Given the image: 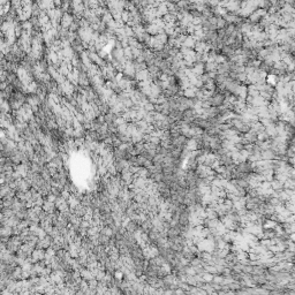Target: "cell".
Listing matches in <instances>:
<instances>
[{"instance_id": "cell-1", "label": "cell", "mask_w": 295, "mask_h": 295, "mask_svg": "<svg viewBox=\"0 0 295 295\" xmlns=\"http://www.w3.org/2000/svg\"><path fill=\"white\" fill-rule=\"evenodd\" d=\"M73 22H74V16H73V14L69 12H67V13H65L62 18H61V23H60V25H61V28H64V29H69Z\"/></svg>"}, {"instance_id": "cell-2", "label": "cell", "mask_w": 295, "mask_h": 295, "mask_svg": "<svg viewBox=\"0 0 295 295\" xmlns=\"http://www.w3.org/2000/svg\"><path fill=\"white\" fill-rule=\"evenodd\" d=\"M79 70H76V69H74L73 72H70L69 73V75L67 76V80L73 84V85H77L79 84Z\"/></svg>"}]
</instances>
